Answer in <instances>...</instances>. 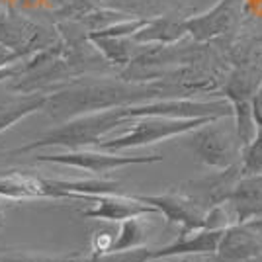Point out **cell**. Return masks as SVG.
I'll list each match as a JSON object with an SVG mask.
<instances>
[{
    "label": "cell",
    "instance_id": "obj_7",
    "mask_svg": "<svg viewBox=\"0 0 262 262\" xmlns=\"http://www.w3.org/2000/svg\"><path fill=\"white\" fill-rule=\"evenodd\" d=\"M145 204H151L159 209V213L164 215L168 223L180 225V235L192 233L198 229H206V215L208 208H204L198 200L188 196L184 190L164 192V194H153V196H137Z\"/></svg>",
    "mask_w": 262,
    "mask_h": 262
},
{
    "label": "cell",
    "instance_id": "obj_22",
    "mask_svg": "<svg viewBox=\"0 0 262 262\" xmlns=\"http://www.w3.org/2000/svg\"><path fill=\"white\" fill-rule=\"evenodd\" d=\"M118 233H112V231H98L92 239V252H108L114 249V243H116Z\"/></svg>",
    "mask_w": 262,
    "mask_h": 262
},
{
    "label": "cell",
    "instance_id": "obj_17",
    "mask_svg": "<svg viewBox=\"0 0 262 262\" xmlns=\"http://www.w3.org/2000/svg\"><path fill=\"white\" fill-rule=\"evenodd\" d=\"M145 217L147 215L121 221L120 231H118V237H116V243H114V249L112 251H129V249L145 247L147 237H149L147 235L149 233V225H147Z\"/></svg>",
    "mask_w": 262,
    "mask_h": 262
},
{
    "label": "cell",
    "instance_id": "obj_21",
    "mask_svg": "<svg viewBox=\"0 0 262 262\" xmlns=\"http://www.w3.org/2000/svg\"><path fill=\"white\" fill-rule=\"evenodd\" d=\"M0 262H77V258L33 254V252H12V254H0Z\"/></svg>",
    "mask_w": 262,
    "mask_h": 262
},
{
    "label": "cell",
    "instance_id": "obj_24",
    "mask_svg": "<svg viewBox=\"0 0 262 262\" xmlns=\"http://www.w3.org/2000/svg\"><path fill=\"white\" fill-rule=\"evenodd\" d=\"M4 198H0V225H2V221H4V202H2Z\"/></svg>",
    "mask_w": 262,
    "mask_h": 262
},
{
    "label": "cell",
    "instance_id": "obj_8",
    "mask_svg": "<svg viewBox=\"0 0 262 262\" xmlns=\"http://www.w3.org/2000/svg\"><path fill=\"white\" fill-rule=\"evenodd\" d=\"M92 202V208L82 209L80 215L86 219H98L110 223H121L131 217H143V215H159V209L151 204H145L137 196H123V194H100V196L88 198Z\"/></svg>",
    "mask_w": 262,
    "mask_h": 262
},
{
    "label": "cell",
    "instance_id": "obj_12",
    "mask_svg": "<svg viewBox=\"0 0 262 262\" xmlns=\"http://www.w3.org/2000/svg\"><path fill=\"white\" fill-rule=\"evenodd\" d=\"M235 223L262 217V176H245L235 186L229 202Z\"/></svg>",
    "mask_w": 262,
    "mask_h": 262
},
{
    "label": "cell",
    "instance_id": "obj_15",
    "mask_svg": "<svg viewBox=\"0 0 262 262\" xmlns=\"http://www.w3.org/2000/svg\"><path fill=\"white\" fill-rule=\"evenodd\" d=\"M86 39L92 43V47L104 57V61L110 63V65L127 69V67L131 65V61L137 57V55H135V47H139V43H135L131 37L86 35Z\"/></svg>",
    "mask_w": 262,
    "mask_h": 262
},
{
    "label": "cell",
    "instance_id": "obj_2",
    "mask_svg": "<svg viewBox=\"0 0 262 262\" xmlns=\"http://www.w3.org/2000/svg\"><path fill=\"white\" fill-rule=\"evenodd\" d=\"M129 121L127 118V106L123 108H112L84 114L73 120L63 121L59 127L47 131L45 135L30 141L24 147L14 149L12 155H26L37 151L41 147H63L69 151H78L86 147H98L106 139L110 131H114L120 125H125Z\"/></svg>",
    "mask_w": 262,
    "mask_h": 262
},
{
    "label": "cell",
    "instance_id": "obj_13",
    "mask_svg": "<svg viewBox=\"0 0 262 262\" xmlns=\"http://www.w3.org/2000/svg\"><path fill=\"white\" fill-rule=\"evenodd\" d=\"M184 35H188L184 18H174L164 14V16L149 18L139 32L131 35V39L139 45H174Z\"/></svg>",
    "mask_w": 262,
    "mask_h": 262
},
{
    "label": "cell",
    "instance_id": "obj_16",
    "mask_svg": "<svg viewBox=\"0 0 262 262\" xmlns=\"http://www.w3.org/2000/svg\"><path fill=\"white\" fill-rule=\"evenodd\" d=\"M47 100H49V94L33 92V94H28L24 98H16L12 102H6V104H0V133L10 129L12 125L26 120L28 116H32L35 112H43Z\"/></svg>",
    "mask_w": 262,
    "mask_h": 262
},
{
    "label": "cell",
    "instance_id": "obj_18",
    "mask_svg": "<svg viewBox=\"0 0 262 262\" xmlns=\"http://www.w3.org/2000/svg\"><path fill=\"white\" fill-rule=\"evenodd\" d=\"M151 258V249L139 247V249H129V251H108V252H90L82 260L77 262H149Z\"/></svg>",
    "mask_w": 262,
    "mask_h": 262
},
{
    "label": "cell",
    "instance_id": "obj_23",
    "mask_svg": "<svg viewBox=\"0 0 262 262\" xmlns=\"http://www.w3.org/2000/svg\"><path fill=\"white\" fill-rule=\"evenodd\" d=\"M252 112H254V120L258 123V127H262V84L252 96Z\"/></svg>",
    "mask_w": 262,
    "mask_h": 262
},
{
    "label": "cell",
    "instance_id": "obj_19",
    "mask_svg": "<svg viewBox=\"0 0 262 262\" xmlns=\"http://www.w3.org/2000/svg\"><path fill=\"white\" fill-rule=\"evenodd\" d=\"M241 170L245 176H262V127L241 153Z\"/></svg>",
    "mask_w": 262,
    "mask_h": 262
},
{
    "label": "cell",
    "instance_id": "obj_4",
    "mask_svg": "<svg viewBox=\"0 0 262 262\" xmlns=\"http://www.w3.org/2000/svg\"><path fill=\"white\" fill-rule=\"evenodd\" d=\"M215 118H198V120H178V118H163V116H145L129 120V129L118 137H110L98 145V149L121 153L127 149L147 147L159 141H166L172 137H180L190 131L198 129L202 125L209 123Z\"/></svg>",
    "mask_w": 262,
    "mask_h": 262
},
{
    "label": "cell",
    "instance_id": "obj_14",
    "mask_svg": "<svg viewBox=\"0 0 262 262\" xmlns=\"http://www.w3.org/2000/svg\"><path fill=\"white\" fill-rule=\"evenodd\" d=\"M0 198L4 200H49L47 184L43 176L26 174L20 170H12L0 176Z\"/></svg>",
    "mask_w": 262,
    "mask_h": 262
},
{
    "label": "cell",
    "instance_id": "obj_20",
    "mask_svg": "<svg viewBox=\"0 0 262 262\" xmlns=\"http://www.w3.org/2000/svg\"><path fill=\"white\" fill-rule=\"evenodd\" d=\"M104 4L121 14H133V18H145L143 14L151 12L157 0H104Z\"/></svg>",
    "mask_w": 262,
    "mask_h": 262
},
{
    "label": "cell",
    "instance_id": "obj_11",
    "mask_svg": "<svg viewBox=\"0 0 262 262\" xmlns=\"http://www.w3.org/2000/svg\"><path fill=\"white\" fill-rule=\"evenodd\" d=\"M225 229H198L184 233L170 245L151 249V258H168L184 254H215Z\"/></svg>",
    "mask_w": 262,
    "mask_h": 262
},
{
    "label": "cell",
    "instance_id": "obj_3",
    "mask_svg": "<svg viewBox=\"0 0 262 262\" xmlns=\"http://www.w3.org/2000/svg\"><path fill=\"white\" fill-rule=\"evenodd\" d=\"M227 118V116H223ZM223 118H215L198 129L186 133V147L202 164L215 170H225L241 163L243 145L235 129V120L221 125Z\"/></svg>",
    "mask_w": 262,
    "mask_h": 262
},
{
    "label": "cell",
    "instance_id": "obj_5",
    "mask_svg": "<svg viewBox=\"0 0 262 262\" xmlns=\"http://www.w3.org/2000/svg\"><path fill=\"white\" fill-rule=\"evenodd\" d=\"M37 161L53 164H63V166H73L80 170H88L92 174H106L110 170L125 168L131 164H153L161 163V155H147V157H129V155L112 153V151H92V149H78V151H67V153L55 155H37Z\"/></svg>",
    "mask_w": 262,
    "mask_h": 262
},
{
    "label": "cell",
    "instance_id": "obj_10",
    "mask_svg": "<svg viewBox=\"0 0 262 262\" xmlns=\"http://www.w3.org/2000/svg\"><path fill=\"white\" fill-rule=\"evenodd\" d=\"M262 252V231L254 221L233 223L223 231L217 254L221 260L247 262L249 258Z\"/></svg>",
    "mask_w": 262,
    "mask_h": 262
},
{
    "label": "cell",
    "instance_id": "obj_9",
    "mask_svg": "<svg viewBox=\"0 0 262 262\" xmlns=\"http://www.w3.org/2000/svg\"><path fill=\"white\" fill-rule=\"evenodd\" d=\"M241 178H243V170H241L239 163L225 168V170H217L206 178L190 180L184 186H180V190H184L188 196L198 200L204 208L211 209L229 202L231 194H233L235 186L239 184Z\"/></svg>",
    "mask_w": 262,
    "mask_h": 262
},
{
    "label": "cell",
    "instance_id": "obj_1",
    "mask_svg": "<svg viewBox=\"0 0 262 262\" xmlns=\"http://www.w3.org/2000/svg\"><path fill=\"white\" fill-rule=\"evenodd\" d=\"M163 98H186V96L174 82L166 78H159L153 82L100 78L96 82H71L63 90L51 92L43 112L53 120L67 121L84 114L135 106Z\"/></svg>",
    "mask_w": 262,
    "mask_h": 262
},
{
    "label": "cell",
    "instance_id": "obj_25",
    "mask_svg": "<svg viewBox=\"0 0 262 262\" xmlns=\"http://www.w3.org/2000/svg\"><path fill=\"white\" fill-rule=\"evenodd\" d=\"M247 262H262V252L260 254H256V256H252V258H249Z\"/></svg>",
    "mask_w": 262,
    "mask_h": 262
},
{
    "label": "cell",
    "instance_id": "obj_6",
    "mask_svg": "<svg viewBox=\"0 0 262 262\" xmlns=\"http://www.w3.org/2000/svg\"><path fill=\"white\" fill-rule=\"evenodd\" d=\"M243 10L245 0H219L208 12L184 18L186 32L196 43H209L235 32L243 20Z\"/></svg>",
    "mask_w": 262,
    "mask_h": 262
}]
</instances>
